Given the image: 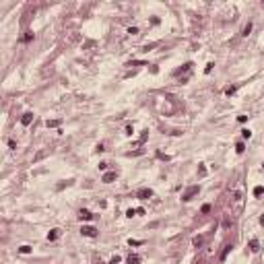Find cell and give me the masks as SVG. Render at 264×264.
<instances>
[{"label":"cell","mask_w":264,"mask_h":264,"mask_svg":"<svg viewBox=\"0 0 264 264\" xmlns=\"http://www.w3.org/2000/svg\"><path fill=\"white\" fill-rule=\"evenodd\" d=\"M235 151H237V153H244V142H237V144H235Z\"/></svg>","instance_id":"cell-17"},{"label":"cell","mask_w":264,"mask_h":264,"mask_svg":"<svg viewBox=\"0 0 264 264\" xmlns=\"http://www.w3.org/2000/svg\"><path fill=\"white\" fill-rule=\"evenodd\" d=\"M79 217H81V219H83V221H91V219H93V215L89 213L87 209H83V211L79 213Z\"/></svg>","instance_id":"cell-5"},{"label":"cell","mask_w":264,"mask_h":264,"mask_svg":"<svg viewBox=\"0 0 264 264\" xmlns=\"http://www.w3.org/2000/svg\"><path fill=\"white\" fill-rule=\"evenodd\" d=\"M250 31H252V23H248V25H246V27H244V35H248V33H250Z\"/></svg>","instance_id":"cell-16"},{"label":"cell","mask_w":264,"mask_h":264,"mask_svg":"<svg viewBox=\"0 0 264 264\" xmlns=\"http://www.w3.org/2000/svg\"><path fill=\"white\" fill-rule=\"evenodd\" d=\"M45 124H47V128H54V126H58V124H60V120H47Z\"/></svg>","instance_id":"cell-12"},{"label":"cell","mask_w":264,"mask_h":264,"mask_svg":"<svg viewBox=\"0 0 264 264\" xmlns=\"http://www.w3.org/2000/svg\"><path fill=\"white\" fill-rule=\"evenodd\" d=\"M128 33H132V35H136V33H138V29H136V27H130V29H128Z\"/></svg>","instance_id":"cell-20"},{"label":"cell","mask_w":264,"mask_h":264,"mask_svg":"<svg viewBox=\"0 0 264 264\" xmlns=\"http://www.w3.org/2000/svg\"><path fill=\"white\" fill-rule=\"evenodd\" d=\"M250 250H252V252H258V250H260V244H258V239H252V241H250Z\"/></svg>","instance_id":"cell-8"},{"label":"cell","mask_w":264,"mask_h":264,"mask_svg":"<svg viewBox=\"0 0 264 264\" xmlns=\"http://www.w3.org/2000/svg\"><path fill=\"white\" fill-rule=\"evenodd\" d=\"M31 122H33V114H31V112L23 114V118H21V124H23V126H29Z\"/></svg>","instance_id":"cell-3"},{"label":"cell","mask_w":264,"mask_h":264,"mask_svg":"<svg viewBox=\"0 0 264 264\" xmlns=\"http://www.w3.org/2000/svg\"><path fill=\"white\" fill-rule=\"evenodd\" d=\"M235 91H237V87H235V85H233V87H227V89H225V93H227V95H233Z\"/></svg>","instance_id":"cell-15"},{"label":"cell","mask_w":264,"mask_h":264,"mask_svg":"<svg viewBox=\"0 0 264 264\" xmlns=\"http://www.w3.org/2000/svg\"><path fill=\"white\" fill-rule=\"evenodd\" d=\"M194 194H198V186H192V188H188V190L184 192V196H182V198H184V200H190Z\"/></svg>","instance_id":"cell-2"},{"label":"cell","mask_w":264,"mask_h":264,"mask_svg":"<svg viewBox=\"0 0 264 264\" xmlns=\"http://www.w3.org/2000/svg\"><path fill=\"white\" fill-rule=\"evenodd\" d=\"M81 233H83V235H87V237H95V235H97V229H93V227H83V229H81Z\"/></svg>","instance_id":"cell-4"},{"label":"cell","mask_w":264,"mask_h":264,"mask_svg":"<svg viewBox=\"0 0 264 264\" xmlns=\"http://www.w3.org/2000/svg\"><path fill=\"white\" fill-rule=\"evenodd\" d=\"M209 211H211V204H204V206H202V213H204V215H206V213H209Z\"/></svg>","instance_id":"cell-19"},{"label":"cell","mask_w":264,"mask_h":264,"mask_svg":"<svg viewBox=\"0 0 264 264\" xmlns=\"http://www.w3.org/2000/svg\"><path fill=\"white\" fill-rule=\"evenodd\" d=\"M264 194V188L262 186H256V188H254V196H262Z\"/></svg>","instance_id":"cell-11"},{"label":"cell","mask_w":264,"mask_h":264,"mask_svg":"<svg viewBox=\"0 0 264 264\" xmlns=\"http://www.w3.org/2000/svg\"><path fill=\"white\" fill-rule=\"evenodd\" d=\"M229 252H231V246H225V250H223V254H221V262L227 258V254H229Z\"/></svg>","instance_id":"cell-10"},{"label":"cell","mask_w":264,"mask_h":264,"mask_svg":"<svg viewBox=\"0 0 264 264\" xmlns=\"http://www.w3.org/2000/svg\"><path fill=\"white\" fill-rule=\"evenodd\" d=\"M128 244H130V246H140V244H142V241H136V239H130V241H128Z\"/></svg>","instance_id":"cell-21"},{"label":"cell","mask_w":264,"mask_h":264,"mask_svg":"<svg viewBox=\"0 0 264 264\" xmlns=\"http://www.w3.org/2000/svg\"><path fill=\"white\" fill-rule=\"evenodd\" d=\"M140 200H147V198H151L153 196V190L151 188H142V190H138V194H136Z\"/></svg>","instance_id":"cell-1"},{"label":"cell","mask_w":264,"mask_h":264,"mask_svg":"<svg viewBox=\"0 0 264 264\" xmlns=\"http://www.w3.org/2000/svg\"><path fill=\"white\" fill-rule=\"evenodd\" d=\"M118 262H120V256H114V258H112V262H109V264H118Z\"/></svg>","instance_id":"cell-22"},{"label":"cell","mask_w":264,"mask_h":264,"mask_svg":"<svg viewBox=\"0 0 264 264\" xmlns=\"http://www.w3.org/2000/svg\"><path fill=\"white\" fill-rule=\"evenodd\" d=\"M260 225H262V227H264V215H262V217H260Z\"/></svg>","instance_id":"cell-23"},{"label":"cell","mask_w":264,"mask_h":264,"mask_svg":"<svg viewBox=\"0 0 264 264\" xmlns=\"http://www.w3.org/2000/svg\"><path fill=\"white\" fill-rule=\"evenodd\" d=\"M202 241H204V237H194V241H192V244H194L196 248H200V246H202Z\"/></svg>","instance_id":"cell-13"},{"label":"cell","mask_w":264,"mask_h":264,"mask_svg":"<svg viewBox=\"0 0 264 264\" xmlns=\"http://www.w3.org/2000/svg\"><path fill=\"white\" fill-rule=\"evenodd\" d=\"M114 179H116V171H109V174L103 176V182H105V184H109V182H114Z\"/></svg>","instance_id":"cell-6"},{"label":"cell","mask_w":264,"mask_h":264,"mask_svg":"<svg viewBox=\"0 0 264 264\" xmlns=\"http://www.w3.org/2000/svg\"><path fill=\"white\" fill-rule=\"evenodd\" d=\"M138 262H140V256H136V254L128 256V264H138Z\"/></svg>","instance_id":"cell-9"},{"label":"cell","mask_w":264,"mask_h":264,"mask_svg":"<svg viewBox=\"0 0 264 264\" xmlns=\"http://www.w3.org/2000/svg\"><path fill=\"white\" fill-rule=\"evenodd\" d=\"M58 235H60V229H52V231L47 233V239H50V241H54Z\"/></svg>","instance_id":"cell-7"},{"label":"cell","mask_w":264,"mask_h":264,"mask_svg":"<svg viewBox=\"0 0 264 264\" xmlns=\"http://www.w3.org/2000/svg\"><path fill=\"white\" fill-rule=\"evenodd\" d=\"M19 252H21V254H29V252H31V248H29V246H21V248H19Z\"/></svg>","instance_id":"cell-14"},{"label":"cell","mask_w":264,"mask_h":264,"mask_svg":"<svg viewBox=\"0 0 264 264\" xmlns=\"http://www.w3.org/2000/svg\"><path fill=\"white\" fill-rule=\"evenodd\" d=\"M241 136H244V138H250V136H252V132H250V130H241Z\"/></svg>","instance_id":"cell-18"}]
</instances>
